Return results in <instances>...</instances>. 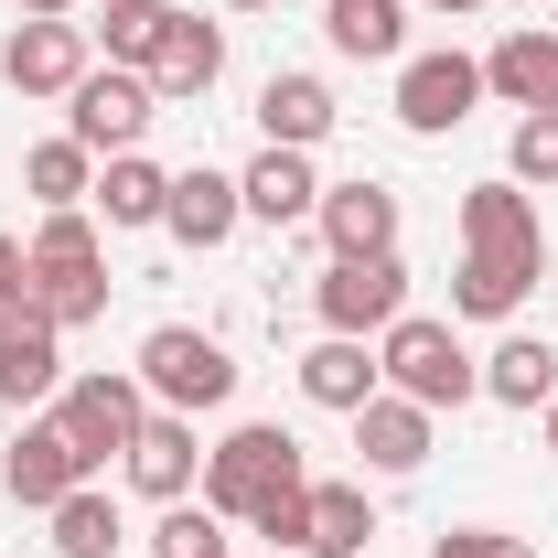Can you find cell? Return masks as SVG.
<instances>
[{
	"instance_id": "obj_27",
	"label": "cell",
	"mask_w": 558,
	"mask_h": 558,
	"mask_svg": "<svg viewBox=\"0 0 558 558\" xmlns=\"http://www.w3.org/2000/svg\"><path fill=\"white\" fill-rule=\"evenodd\" d=\"M172 22H183V11H172V0H108V22H97V33H86V44H108V65H161V44H172Z\"/></svg>"
},
{
	"instance_id": "obj_31",
	"label": "cell",
	"mask_w": 558,
	"mask_h": 558,
	"mask_svg": "<svg viewBox=\"0 0 558 558\" xmlns=\"http://www.w3.org/2000/svg\"><path fill=\"white\" fill-rule=\"evenodd\" d=\"M11 301H33V247H22V236H0V312H11Z\"/></svg>"
},
{
	"instance_id": "obj_38",
	"label": "cell",
	"mask_w": 558,
	"mask_h": 558,
	"mask_svg": "<svg viewBox=\"0 0 558 558\" xmlns=\"http://www.w3.org/2000/svg\"><path fill=\"white\" fill-rule=\"evenodd\" d=\"M215 558H226V548H215Z\"/></svg>"
},
{
	"instance_id": "obj_22",
	"label": "cell",
	"mask_w": 558,
	"mask_h": 558,
	"mask_svg": "<svg viewBox=\"0 0 558 558\" xmlns=\"http://www.w3.org/2000/svg\"><path fill=\"white\" fill-rule=\"evenodd\" d=\"M86 205L108 215V226H161L172 215V172L150 161V150H119V161H97V194Z\"/></svg>"
},
{
	"instance_id": "obj_5",
	"label": "cell",
	"mask_w": 558,
	"mask_h": 558,
	"mask_svg": "<svg viewBox=\"0 0 558 558\" xmlns=\"http://www.w3.org/2000/svg\"><path fill=\"white\" fill-rule=\"evenodd\" d=\"M462 258H484V269H505V279H548V215H537V194L526 183H473L462 194Z\"/></svg>"
},
{
	"instance_id": "obj_33",
	"label": "cell",
	"mask_w": 558,
	"mask_h": 558,
	"mask_svg": "<svg viewBox=\"0 0 558 558\" xmlns=\"http://www.w3.org/2000/svg\"><path fill=\"white\" fill-rule=\"evenodd\" d=\"M409 11H440V22H462V11H484V0H409Z\"/></svg>"
},
{
	"instance_id": "obj_18",
	"label": "cell",
	"mask_w": 558,
	"mask_h": 558,
	"mask_svg": "<svg viewBox=\"0 0 558 558\" xmlns=\"http://www.w3.org/2000/svg\"><path fill=\"white\" fill-rule=\"evenodd\" d=\"M161 226H172L194 258H205V247H226V236L247 226V194H236V172H205V161H194V172H172V215H161Z\"/></svg>"
},
{
	"instance_id": "obj_32",
	"label": "cell",
	"mask_w": 558,
	"mask_h": 558,
	"mask_svg": "<svg viewBox=\"0 0 558 558\" xmlns=\"http://www.w3.org/2000/svg\"><path fill=\"white\" fill-rule=\"evenodd\" d=\"M11 11H22V22H75L86 0H11Z\"/></svg>"
},
{
	"instance_id": "obj_6",
	"label": "cell",
	"mask_w": 558,
	"mask_h": 558,
	"mask_svg": "<svg viewBox=\"0 0 558 558\" xmlns=\"http://www.w3.org/2000/svg\"><path fill=\"white\" fill-rule=\"evenodd\" d=\"M150 119H161V86H150L140 65H86V75H75V97H65V140H86L97 161L140 150Z\"/></svg>"
},
{
	"instance_id": "obj_29",
	"label": "cell",
	"mask_w": 558,
	"mask_h": 558,
	"mask_svg": "<svg viewBox=\"0 0 558 558\" xmlns=\"http://www.w3.org/2000/svg\"><path fill=\"white\" fill-rule=\"evenodd\" d=\"M505 183H526V194L558 183V108H526V119H515V140H505Z\"/></svg>"
},
{
	"instance_id": "obj_24",
	"label": "cell",
	"mask_w": 558,
	"mask_h": 558,
	"mask_svg": "<svg viewBox=\"0 0 558 558\" xmlns=\"http://www.w3.org/2000/svg\"><path fill=\"white\" fill-rule=\"evenodd\" d=\"M365 548H376V505H365V484H312L301 558H365Z\"/></svg>"
},
{
	"instance_id": "obj_10",
	"label": "cell",
	"mask_w": 558,
	"mask_h": 558,
	"mask_svg": "<svg viewBox=\"0 0 558 558\" xmlns=\"http://www.w3.org/2000/svg\"><path fill=\"white\" fill-rule=\"evenodd\" d=\"M75 484H97V462L65 440V418H54V409L22 418V440H11V462H0V494H11V505H33V515H54Z\"/></svg>"
},
{
	"instance_id": "obj_12",
	"label": "cell",
	"mask_w": 558,
	"mask_h": 558,
	"mask_svg": "<svg viewBox=\"0 0 558 558\" xmlns=\"http://www.w3.org/2000/svg\"><path fill=\"white\" fill-rule=\"evenodd\" d=\"M119 473H130V494H150V505H183V494L205 484V440H194V418H183V409H150V418H140V440L119 451Z\"/></svg>"
},
{
	"instance_id": "obj_14",
	"label": "cell",
	"mask_w": 558,
	"mask_h": 558,
	"mask_svg": "<svg viewBox=\"0 0 558 558\" xmlns=\"http://www.w3.org/2000/svg\"><path fill=\"white\" fill-rule=\"evenodd\" d=\"M429 440H440V418L418 409V398H398V387H376L365 409H354V451H365V473H418L429 462Z\"/></svg>"
},
{
	"instance_id": "obj_7",
	"label": "cell",
	"mask_w": 558,
	"mask_h": 558,
	"mask_svg": "<svg viewBox=\"0 0 558 558\" xmlns=\"http://www.w3.org/2000/svg\"><path fill=\"white\" fill-rule=\"evenodd\" d=\"M312 312H323V333H387L398 312H409V258L387 247V258H333V269L312 279Z\"/></svg>"
},
{
	"instance_id": "obj_21",
	"label": "cell",
	"mask_w": 558,
	"mask_h": 558,
	"mask_svg": "<svg viewBox=\"0 0 558 558\" xmlns=\"http://www.w3.org/2000/svg\"><path fill=\"white\" fill-rule=\"evenodd\" d=\"M323 44L344 65H398L409 54V0H323Z\"/></svg>"
},
{
	"instance_id": "obj_30",
	"label": "cell",
	"mask_w": 558,
	"mask_h": 558,
	"mask_svg": "<svg viewBox=\"0 0 558 558\" xmlns=\"http://www.w3.org/2000/svg\"><path fill=\"white\" fill-rule=\"evenodd\" d=\"M429 558H537V537H515V526H440Z\"/></svg>"
},
{
	"instance_id": "obj_36",
	"label": "cell",
	"mask_w": 558,
	"mask_h": 558,
	"mask_svg": "<svg viewBox=\"0 0 558 558\" xmlns=\"http://www.w3.org/2000/svg\"><path fill=\"white\" fill-rule=\"evenodd\" d=\"M0 11H11V0H0Z\"/></svg>"
},
{
	"instance_id": "obj_37",
	"label": "cell",
	"mask_w": 558,
	"mask_h": 558,
	"mask_svg": "<svg viewBox=\"0 0 558 558\" xmlns=\"http://www.w3.org/2000/svg\"><path fill=\"white\" fill-rule=\"evenodd\" d=\"M526 11H537V0H526Z\"/></svg>"
},
{
	"instance_id": "obj_26",
	"label": "cell",
	"mask_w": 558,
	"mask_h": 558,
	"mask_svg": "<svg viewBox=\"0 0 558 558\" xmlns=\"http://www.w3.org/2000/svg\"><path fill=\"white\" fill-rule=\"evenodd\" d=\"M215 75H226V22H194V11H183L172 44H161V65H150V86H161V97H205Z\"/></svg>"
},
{
	"instance_id": "obj_11",
	"label": "cell",
	"mask_w": 558,
	"mask_h": 558,
	"mask_svg": "<svg viewBox=\"0 0 558 558\" xmlns=\"http://www.w3.org/2000/svg\"><path fill=\"white\" fill-rule=\"evenodd\" d=\"M54 398H65V333L33 301H11L0 312V409H54Z\"/></svg>"
},
{
	"instance_id": "obj_9",
	"label": "cell",
	"mask_w": 558,
	"mask_h": 558,
	"mask_svg": "<svg viewBox=\"0 0 558 558\" xmlns=\"http://www.w3.org/2000/svg\"><path fill=\"white\" fill-rule=\"evenodd\" d=\"M54 418H65V440L86 451V462H119V451L140 440V418H150V387H140L130 365H108V376H65Z\"/></svg>"
},
{
	"instance_id": "obj_34",
	"label": "cell",
	"mask_w": 558,
	"mask_h": 558,
	"mask_svg": "<svg viewBox=\"0 0 558 558\" xmlns=\"http://www.w3.org/2000/svg\"><path fill=\"white\" fill-rule=\"evenodd\" d=\"M548 451H558V398H548Z\"/></svg>"
},
{
	"instance_id": "obj_35",
	"label": "cell",
	"mask_w": 558,
	"mask_h": 558,
	"mask_svg": "<svg viewBox=\"0 0 558 558\" xmlns=\"http://www.w3.org/2000/svg\"><path fill=\"white\" fill-rule=\"evenodd\" d=\"M226 11H269V0H226Z\"/></svg>"
},
{
	"instance_id": "obj_28",
	"label": "cell",
	"mask_w": 558,
	"mask_h": 558,
	"mask_svg": "<svg viewBox=\"0 0 558 558\" xmlns=\"http://www.w3.org/2000/svg\"><path fill=\"white\" fill-rule=\"evenodd\" d=\"M44 526H54V558H119V537H130V526H119V505H108L97 484H75Z\"/></svg>"
},
{
	"instance_id": "obj_4",
	"label": "cell",
	"mask_w": 558,
	"mask_h": 558,
	"mask_svg": "<svg viewBox=\"0 0 558 558\" xmlns=\"http://www.w3.org/2000/svg\"><path fill=\"white\" fill-rule=\"evenodd\" d=\"M140 387H150V409H183V418H205L236 398V354L215 344V333H194V323H161V333H140V365H130Z\"/></svg>"
},
{
	"instance_id": "obj_13",
	"label": "cell",
	"mask_w": 558,
	"mask_h": 558,
	"mask_svg": "<svg viewBox=\"0 0 558 558\" xmlns=\"http://www.w3.org/2000/svg\"><path fill=\"white\" fill-rule=\"evenodd\" d=\"M86 65H97L86 22H11V44H0L11 97H75V75H86Z\"/></svg>"
},
{
	"instance_id": "obj_20",
	"label": "cell",
	"mask_w": 558,
	"mask_h": 558,
	"mask_svg": "<svg viewBox=\"0 0 558 558\" xmlns=\"http://www.w3.org/2000/svg\"><path fill=\"white\" fill-rule=\"evenodd\" d=\"M236 194H247V215H258V226H312L323 172H312V150H258V161L236 172Z\"/></svg>"
},
{
	"instance_id": "obj_17",
	"label": "cell",
	"mask_w": 558,
	"mask_h": 558,
	"mask_svg": "<svg viewBox=\"0 0 558 558\" xmlns=\"http://www.w3.org/2000/svg\"><path fill=\"white\" fill-rule=\"evenodd\" d=\"M484 97H505L515 119H526V108H558V33L515 22V33L484 54Z\"/></svg>"
},
{
	"instance_id": "obj_3",
	"label": "cell",
	"mask_w": 558,
	"mask_h": 558,
	"mask_svg": "<svg viewBox=\"0 0 558 558\" xmlns=\"http://www.w3.org/2000/svg\"><path fill=\"white\" fill-rule=\"evenodd\" d=\"M290 484H312V473H301V440H290L279 418H247V429H226L205 451V505L226 526H258V505L290 494Z\"/></svg>"
},
{
	"instance_id": "obj_16",
	"label": "cell",
	"mask_w": 558,
	"mask_h": 558,
	"mask_svg": "<svg viewBox=\"0 0 558 558\" xmlns=\"http://www.w3.org/2000/svg\"><path fill=\"white\" fill-rule=\"evenodd\" d=\"M333 119H344V108H333V86H323V75H301V65L258 86V140H269V150H323Z\"/></svg>"
},
{
	"instance_id": "obj_1",
	"label": "cell",
	"mask_w": 558,
	"mask_h": 558,
	"mask_svg": "<svg viewBox=\"0 0 558 558\" xmlns=\"http://www.w3.org/2000/svg\"><path fill=\"white\" fill-rule=\"evenodd\" d=\"M376 365H387V387L418 398V409H473L484 398V354H462V333L440 323V312H398L387 333H376Z\"/></svg>"
},
{
	"instance_id": "obj_25",
	"label": "cell",
	"mask_w": 558,
	"mask_h": 558,
	"mask_svg": "<svg viewBox=\"0 0 558 558\" xmlns=\"http://www.w3.org/2000/svg\"><path fill=\"white\" fill-rule=\"evenodd\" d=\"M22 194H33V205L44 215H65V205H86V194H97V150H86V140H33V150H22Z\"/></svg>"
},
{
	"instance_id": "obj_19",
	"label": "cell",
	"mask_w": 558,
	"mask_h": 558,
	"mask_svg": "<svg viewBox=\"0 0 558 558\" xmlns=\"http://www.w3.org/2000/svg\"><path fill=\"white\" fill-rule=\"evenodd\" d=\"M376 387H387V365H376L365 333H323V344L301 354V398H312V409H344V418H354Z\"/></svg>"
},
{
	"instance_id": "obj_8",
	"label": "cell",
	"mask_w": 558,
	"mask_h": 558,
	"mask_svg": "<svg viewBox=\"0 0 558 558\" xmlns=\"http://www.w3.org/2000/svg\"><path fill=\"white\" fill-rule=\"evenodd\" d=\"M473 97H484V54H462V44H440V54H398V130H409V140L462 130Z\"/></svg>"
},
{
	"instance_id": "obj_2",
	"label": "cell",
	"mask_w": 558,
	"mask_h": 558,
	"mask_svg": "<svg viewBox=\"0 0 558 558\" xmlns=\"http://www.w3.org/2000/svg\"><path fill=\"white\" fill-rule=\"evenodd\" d=\"M33 312H44L54 333H75V323L108 312V247H97V215L86 205L33 226Z\"/></svg>"
},
{
	"instance_id": "obj_15",
	"label": "cell",
	"mask_w": 558,
	"mask_h": 558,
	"mask_svg": "<svg viewBox=\"0 0 558 558\" xmlns=\"http://www.w3.org/2000/svg\"><path fill=\"white\" fill-rule=\"evenodd\" d=\"M312 226H323L333 258H387V247H398V194H387V183H323Z\"/></svg>"
},
{
	"instance_id": "obj_23",
	"label": "cell",
	"mask_w": 558,
	"mask_h": 558,
	"mask_svg": "<svg viewBox=\"0 0 558 558\" xmlns=\"http://www.w3.org/2000/svg\"><path fill=\"white\" fill-rule=\"evenodd\" d=\"M484 398L494 409H548L558 398V344L548 333H505V344L484 354Z\"/></svg>"
}]
</instances>
